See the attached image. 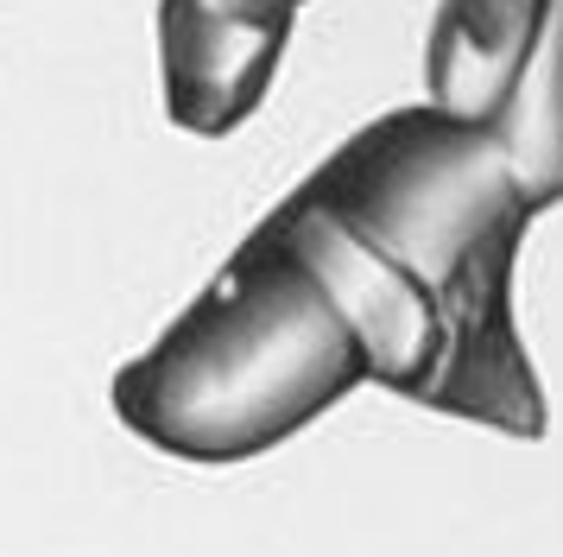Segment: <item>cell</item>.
<instances>
[{"label": "cell", "instance_id": "3", "mask_svg": "<svg viewBox=\"0 0 563 557\" xmlns=\"http://www.w3.org/2000/svg\"><path fill=\"white\" fill-rule=\"evenodd\" d=\"M305 0H158V76L184 133H234L266 96Z\"/></svg>", "mask_w": 563, "mask_h": 557}, {"label": "cell", "instance_id": "1", "mask_svg": "<svg viewBox=\"0 0 563 557\" xmlns=\"http://www.w3.org/2000/svg\"><path fill=\"white\" fill-rule=\"evenodd\" d=\"M532 216L500 133L424 101L349 133L260 228L349 317L367 380L443 418L544 437L512 310Z\"/></svg>", "mask_w": 563, "mask_h": 557}, {"label": "cell", "instance_id": "2", "mask_svg": "<svg viewBox=\"0 0 563 557\" xmlns=\"http://www.w3.org/2000/svg\"><path fill=\"white\" fill-rule=\"evenodd\" d=\"M367 380L349 317L279 234L254 228L197 298L108 380L114 418L178 462H247Z\"/></svg>", "mask_w": 563, "mask_h": 557}]
</instances>
